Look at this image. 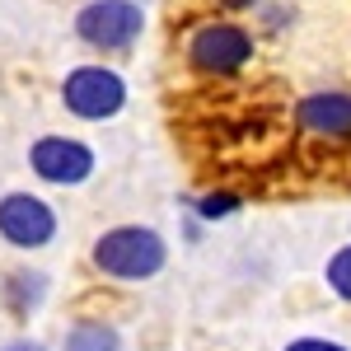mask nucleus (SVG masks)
Instances as JSON below:
<instances>
[{"label":"nucleus","instance_id":"1","mask_svg":"<svg viewBox=\"0 0 351 351\" xmlns=\"http://www.w3.org/2000/svg\"><path fill=\"white\" fill-rule=\"evenodd\" d=\"M89 267L112 286H145L169 267V239L155 225H108L99 239L89 243Z\"/></svg>","mask_w":351,"mask_h":351},{"label":"nucleus","instance_id":"2","mask_svg":"<svg viewBox=\"0 0 351 351\" xmlns=\"http://www.w3.org/2000/svg\"><path fill=\"white\" fill-rule=\"evenodd\" d=\"M253 56H258L253 28L239 24V19H225V14L197 19L183 33V66L202 80H234L253 66Z\"/></svg>","mask_w":351,"mask_h":351},{"label":"nucleus","instance_id":"3","mask_svg":"<svg viewBox=\"0 0 351 351\" xmlns=\"http://www.w3.org/2000/svg\"><path fill=\"white\" fill-rule=\"evenodd\" d=\"M127 99H132L127 75L104 66V61H84V66H71L61 75V108L75 122H112L127 108Z\"/></svg>","mask_w":351,"mask_h":351},{"label":"nucleus","instance_id":"4","mask_svg":"<svg viewBox=\"0 0 351 351\" xmlns=\"http://www.w3.org/2000/svg\"><path fill=\"white\" fill-rule=\"evenodd\" d=\"M71 28L89 52H132L145 33V5L141 0H84Z\"/></svg>","mask_w":351,"mask_h":351},{"label":"nucleus","instance_id":"5","mask_svg":"<svg viewBox=\"0 0 351 351\" xmlns=\"http://www.w3.org/2000/svg\"><path fill=\"white\" fill-rule=\"evenodd\" d=\"M56 234H61V216L43 192H0V243H10L14 253H43L56 243Z\"/></svg>","mask_w":351,"mask_h":351},{"label":"nucleus","instance_id":"6","mask_svg":"<svg viewBox=\"0 0 351 351\" xmlns=\"http://www.w3.org/2000/svg\"><path fill=\"white\" fill-rule=\"evenodd\" d=\"M28 173L47 188H84L99 173V150L66 132H47L28 145Z\"/></svg>","mask_w":351,"mask_h":351},{"label":"nucleus","instance_id":"7","mask_svg":"<svg viewBox=\"0 0 351 351\" xmlns=\"http://www.w3.org/2000/svg\"><path fill=\"white\" fill-rule=\"evenodd\" d=\"M295 127L300 136L319 141L328 150H351V89H314L295 99Z\"/></svg>","mask_w":351,"mask_h":351},{"label":"nucleus","instance_id":"8","mask_svg":"<svg viewBox=\"0 0 351 351\" xmlns=\"http://www.w3.org/2000/svg\"><path fill=\"white\" fill-rule=\"evenodd\" d=\"M47 295H52V276L43 267H14V271H5V281H0V304H5L10 319L43 314Z\"/></svg>","mask_w":351,"mask_h":351},{"label":"nucleus","instance_id":"9","mask_svg":"<svg viewBox=\"0 0 351 351\" xmlns=\"http://www.w3.org/2000/svg\"><path fill=\"white\" fill-rule=\"evenodd\" d=\"M61 351H127V337L108 319H75L61 332Z\"/></svg>","mask_w":351,"mask_h":351},{"label":"nucleus","instance_id":"10","mask_svg":"<svg viewBox=\"0 0 351 351\" xmlns=\"http://www.w3.org/2000/svg\"><path fill=\"white\" fill-rule=\"evenodd\" d=\"M243 206V197L239 192H230V188H211V192H202L197 202H192V216L202 220V225H216V220H230L234 211Z\"/></svg>","mask_w":351,"mask_h":351},{"label":"nucleus","instance_id":"11","mask_svg":"<svg viewBox=\"0 0 351 351\" xmlns=\"http://www.w3.org/2000/svg\"><path fill=\"white\" fill-rule=\"evenodd\" d=\"M324 286L342 300V304H351V243H342L324 263Z\"/></svg>","mask_w":351,"mask_h":351},{"label":"nucleus","instance_id":"12","mask_svg":"<svg viewBox=\"0 0 351 351\" xmlns=\"http://www.w3.org/2000/svg\"><path fill=\"white\" fill-rule=\"evenodd\" d=\"M281 351H351V347L337 337H324V332H304V337H291Z\"/></svg>","mask_w":351,"mask_h":351},{"label":"nucleus","instance_id":"13","mask_svg":"<svg viewBox=\"0 0 351 351\" xmlns=\"http://www.w3.org/2000/svg\"><path fill=\"white\" fill-rule=\"evenodd\" d=\"M258 14H263V28H267V33H281L286 24H295V10H291V5H271V0H263Z\"/></svg>","mask_w":351,"mask_h":351},{"label":"nucleus","instance_id":"14","mask_svg":"<svg viewBox=\"0 0 351 351\" xmlns=\"http://www.w3.org/2000/svg\"><path fill=\"white\" fill-rule=\"evenodd\" d=\"M0 351H52L47 342H38V337H10V342H0Z\"/></svg>","mask_w":351,"mask_h":351},{"label":"nucleus","instance_id":"15","mask_svg":"<svg viewBox=\"0 0 351 351\" xmlns=\"http://www.w3.org/2000/svg\"><path fill=\"white\" fill-rule=\"evenodd\" d=\"M225 14H243V10H263V0H216Z\"/></svg>","mask_w":351,"mask_h":351}]
</instances>
